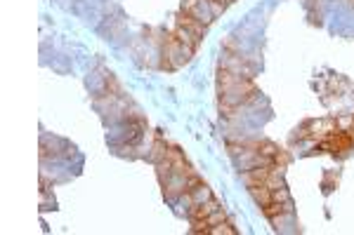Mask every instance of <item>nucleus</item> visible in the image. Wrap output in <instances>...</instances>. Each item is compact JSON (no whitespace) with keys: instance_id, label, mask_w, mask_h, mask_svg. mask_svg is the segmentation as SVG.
Masks as SVG:
<instances>
[{"instance_id":"obj_3","label":"nucleus","mask_w":354,"mask_h":235,"mask_svg":"<svg viewBox=\"0 0 354 235\" xmlns=\"http://www.w3.org/2000/svg\"><path fill=\"white\" fill-rule=\"evenodd\" d=\"M177 26H182L185 31L194 33L196 38H203L205 36V26H208V24H203V21H198L196 17L187 14L185 10H182V12L177 14Z\"/></svg>"},{"instance_id":"obj_4","label":"nucleus","mask_w":354,"mask_h":235,"mask_svg":"<svg viewBox=\"0 0 354 235\" xmlns=\"http://www.w3.org/2000/svg\"><path fill=\"white\" fill-rule=\"evenodd\" d=\"M175 36L180 38L185 45H189V48L194 50V52H196V50H198V43H201V38H196V36H194V33L185 31V28H182V26H177V28H175Z\"/></svg>"},{"instance_id":"obj_1","label":"nucleus","mask_w":354,"mask_h":235,"mask_svg":"<svg viewBox=\"0 0 354 235\" xmlns=\"http://www.w3.org/2000/svg\"><path fill=\"white\" fill-rule=\"evenodd\" d=\"M192 54H194V50L189 48V45L182 43V40L175 36V33L168 38V57H173V61H170V68L187 64Z\"/></svg>"},{"instance_id":"obj_2","label":"nucleus","mask_w":354,"mask_h":235,"mask_svg":"<svg viewBox=\"0 0 354 235\" xmlns=\"http://www.w3.org/2000/svg\"><path fill=\"white\" fill-rule=\"evenodd\" d=\"M352 139L350 134H342V132H333V134L328 136L326 141H322V148L328 153H345L347 148H350Z\"/></svg>"}]
</instances>
